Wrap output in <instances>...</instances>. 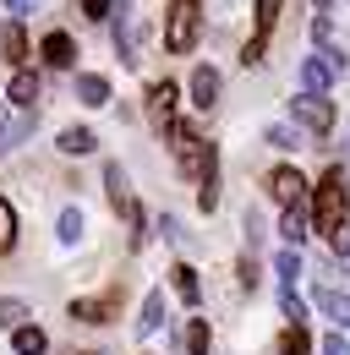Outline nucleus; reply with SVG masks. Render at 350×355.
I'll use <instances>...</instances> for the list:
<instances>
[{
  "label": "nucleus",
  "instance_id": "1a4fd4ad",
  "mask_svg": "<svg viewBox=\"0 0 350 355\" xmlns=\"http://www.w3.org/2000/svg\"><path fill=\"white\" fill-rule=\"evenodd\" d=\"M148 115H153V126H170V115H175V83H153V88H148Z\"/></svg>",
  "mask_w": 350,
  "mask_h": 355
},
{
  "label": "nucleus",
  "instance_id": "2f4dec72",
  "mask_svg": "<svg viewBox=\"0 0 350 355\" xmlns=\"http://www.w3.org/2000/svg\"><path fill=\"white\" fill-rule=\"evenodd\" d=\"M323 355H350V345L340 339V334H328V339H323Z\"/></svg>",
  "mask_w": 350,
  "mask_h": 355
},
{
  "label": "nucleus",
  "instance_id": "7c9ffc66",
  "mask_svg": "<svg viewBox=\"0 0 350 355\" xmlns=\"http://www.w3.org/2000/svg\"><path fill=\"white\" fill-rule=\"evenodd\" d=\"M328 241H334V252H340V257H350V224H345V230H334Z\"/></svg>",
  "mask_w": 350,
  "mask_h": 355
},
{
  "label": "nucleus",
  "instance_id": "4be33fe9",
  "mask_svg": "<svg viewBox=\"0 0 350 355\" xmlns=\"http://www.w3.org/2000/svg\"><path fill=\"white\" fill-rule=\"evenodd\" d=\"M11 241H17V214H11V202L0 197V252H11Z\"/></svg>",
  "mask_w": 350,
  "mask_h": 355
},
{
  "label": "nucleus",
  "instance_id": "f257e3e1",
  "mask_svg": "<svg viewBox=\"0 0 350 355\" xmlns=\"http://www.w3.org/2000/svg\"><path fill=\"white\" fill-rule=\"evenodd\" d=\"M170 148H175V159H181V170L203 180V191H197V202H203V208H214V202H219L214 142H203V137H197V132H186V126H170Z\"/></svg>",
  "mask_w": 350,
  "mask_h": 355
},
{
  "label": "nucleus",
  "instance_id": "f03ea898",
  "mask_svg": "<svg viewBox=\"0 0 350 355\" xmlns=\"http://www.w3.org/2000/svg\"><path fill=\"white\" fill-rule=\"evenodd\" d=\"M345 202H350V186H345V170H328V175L317 180V230L323 235H334V230H345Z\"/></svg>",
  "mask_w": 350,
  "mask_h": 355
},
{
  "label": "nucleus",
  "instance_id": "5701e85b",
  "mask_svg": "<svg viewBox=\"0 0 350 355\" xmlns=\"http://www.w3.org/2000/svg\"><path fill=\"white\" fill-rule=\"evenodd\" d=\"M22 317H28V306H22V301H0V328H11V334H17V328H28Z\"/></svg>",
  "mask_w": 350,
  "mask_h": 355
},
{
  "label": "nucleus",
  "instance_id": "9b49d317",
  "mask_svg": "<svg viewBox=\"0 0 350 355\" xmlns=\"http://www.w3.org/2000/svg\"><path fill=\"white\" fill-rule=\"evenodd\" d=\"M44 60L66 71V66L77 60V44H72V33H49V39H44Z\"/></svg>",
  "mask_w": 350,
  "mask_h": 355
},
{
  "label": "nucleus",
  "instance_id": "72a5a7b5",
  "mask_svg": "<svg viewBox=\"0 0 350 355\" xmlns=\"http://www.w3.org/2000/svg\"><path fill=\"white\" fill-rule=\"evenodd\" d=\"M241 284H247V290L258 284V263H252V257H241Z\"/></svg>",
  "mask_w": 350,
  "mask_h": 355
},
{
  "label": "nucleus",
  "instance_id": "ddd939ff",
  "mask_svg": "<svg viewBox=\"0 0 350 355\" xmlns=\"http://www.w3.org/2000/svg\"><path fill=\"white\" fill-rule=\"evenodd\" d=\"M110 311H115V295H104V301H72L77 322H110Z\"/></svg>",
  "mask_w": 350,
  "mask_h": 355
},
{
  "label": "nucleus",
  "instance_id": "c756f323",
  "mask_svg": "<svg viewBox=\"0 0 350 355\" xmlns=\"http://www.w3.org/2000/svg\"><path fill=\"white\" fill-rule=\"evenodd\" d=\"M268 142H274V148H296V132H290V126H274Z\"/></svg>",
  "mask_w": 350,
  "mask_h": 355
},
{
  "label": "nucleus",
  "instance_id": "2eb2a0df",
  "mask_svg": "<svg viewBox=\"0 0 350 355\" xmlns=\"http://www.w3.org/2000/svg\"><path fill=\"white\" fill-rule=\"evenodd\" d=\"M170 279H175V295H181L186 306H192V301L203 295V284H197V273H192L186 263H175V268H170Z\"/></svg>",
  "mask_w": 350,
  "mask_h": 355
},
{
  "label": "nucleus",
  "instance_id": "473e14b6",
  "mask_svg": "<svg viewBox=\"0 0 350 355\" xmlns=\"http://www.w3.org/2000/svg\"><path fill=\"white\" fill-rule=\"evenodd\" d=\"M83 11L93 17V22H99V17H110V0H83Z\"/></svg>",
  "mask_w": 350,
  "mask_h": 355
},
{
  "label": "nucleus",
  "instance_id": "9d476101",
  "mask_svg": "<svg viewBox=\"0 0 350 355\" xmlns=\"http://www.w3.org/2000/svg\"><path fill=\"white\" fill-rule=\"evenodd\" d=\"M301 186H306V180L296 175V170H274V180H268L274 202H285V208H296V202H301Z\"/></svg>",
  "mask_w": 350,
  "mask_h": 355
},
{
  "label": "nucleus",
  "instance_id": "412c9836",
  "mask_svg": "<svg viewBox=\"0 0 350 355\" xmlns=\"http://www.w3.org/2000/svg\"><path fill=\"white\" fill-rule=\"evenodd\" d=\"M60 153H93V132H83V126L60 132Z\"/></svg>",
  "mask_w": 350,
  "mask_h": 355
},
{
  "label": "nucleus",
  "instance_id": "a878e982",
  "mask_svg": "<svg viewBox=\"0 0 350 355\" xmlns=\"http://www.w3.org/2000/svg\"><path fill=\"white\" fill-rule=\"evenodd\" d=\"M0 49H6V60H22V55H28V39H22V28H6Z\"/></svg>",
  "mask_w": 350,
  "mask_h": 355
},
{
  "label": "nucleus",
  "instance_id": "39448f33",
  "mask_svg": "<svg viewBox=\"0 0 350 355\" xmlns=\"http://www.w3.org/2000/svg\"><path fill=\"white\" fill-rule=\"evenodd\" d=\"M279 6L285 0H258V33H252V44L241 60H262V44H268V33H274V22H279Z\"/></svg>",
  "mask_w": 350,
  "mask_h": 355
},
{
  "label": "nucleus",
  "instance_id": "20e7f679",
  "mask_svg": "<svg viewBox=\"0 0 350 355\" xmlns=\"http://www.w3.org/2000/svg\"><path fill=\"white\" fill-rule=\"evenodd\" d=\"M296 121H301L306 132H328V126H334V104H328V98H323V93H301V98H296Z\"/></svg>",
  "mask_w": 350,
  "mask_h": 355
},
{
  "label": "nucleus",
  "instance_id": "f8f14e48",
  "mask_svg": "<svg viewBox=\"0 0 350 355\" xmlns=\"http://www.w3.org/2000/svg\"><path fill=\"white\" fill-rule=\"evenodd\" d=\"M279 235L290 241V246H301L306 235H312V219H306V208L296 202V208H285V224H279Z\"/></svg>",
  "mask_w": 350,
  "mask_h": 355
},
{
  "label": "nucleus",
  "instance_id": "6e6552de",
  "mask_svg": "<svg viewBox=\"0 0 350 355\" xmlns=\"http://www.w3.org/2000/svg\"><path fill=\"white\" fill-rule=\"evenodd\" d=\"M192 104H197V110H214L219 104V71L214 66H197V71H192Z\"/></svg>",
  "mask_w": 350,
  "mask_h": 355
},
{
  "label": "nucleus",
  "instance_id": "7ed1b4c3",
  "mask_svg": "<svg viewBox=\"0 0 350 355\" xmlns=\"http://www.w3.org/2000/svg\"><path fill=\"white\" fill-rule=\"evenodd\" d=\"M197 33H203V6H197V0H175L170 22H165V44H170V55H186V49L197 44Z\"/></svg>",
  "mask_w": 350,
  "mask_h": 355
},
{
  "label": "nucleus",
  "instance_id": "393cba45",
  "mask_svg": "<svg viewBox=\"0 0 350 355\" xmlns=\"http://www.w3.org/2000/svg\"><path fill=\"white\" fill-rule=\"evenodd\" d=\"M186 355H208V322H192L186 328Z\"/></svg>",
  "mask_w": 350,
  "mask_h": 355
},
{
  "label": "nucleus",
  "instance_id": "4468645a",
  "mask_svg": "<svg viewBox=\"0 0 350 355\" xmlns=\"http://www.w3.org/2000/svg\"><path fill=\"white\" fill-rule=\"evenodd\" d=\"M317 311H328L340 328H350V295H340V290H317Z\"/></svg>",
  "mask_w": 350,
  "mask_h": 355
},
{
  "label": "nucleus",
  "instance_id": "cd10ccee",
  "mask_svg": "<svg viewBox=\"0 0 350 355\" xmlns=\"http://www.w3.org/2000/svg\"><path fill=\"white\" fill-rule=\"evenodd\" d=\"M279 350H285V355H306V334H301V328H290V334L279 339Z\"/></svg>",
  "mask_w": 350,
  "mask_h": 355
},
{
  "label": "nucleus",
  "instance_id": "c9c22d12",
  "mask_svg": "<svg viewBox=\"0 0 350 355\" xmlns=\"http://www.w3.org/2000/svg\"><path fill=\"white\" fill-rule=\"evenodd\" d=\"M0 39H6V33H0Z\"/></svg>",
  "mask_w": 350,
  "mask_h": 355
},
{
  "label": "nucleus",
  "instance_id": "f704fd0d",
  "mask_svg": "<svg viewBox=\"0 0 350 355\" xmlns=\"http://www.w3.org/2000/svg\"><path fill=\"white\" fill-rule=\"evenodd\" d=\"M0 6H6V11H11V17H22V11H28V6H33V0H0Z\"/></svg>",
  "mask_w": 350,
  "mask_h": 355
},
{
  "label": "nucleus",
  "instance_id": "aec40b11",
  "mask_svg": "<svg viewBox=\"0 0 350 355\" xmlns=\"http://www.w3.org/2000/svg\"><path fill=\"white\" fill-rule=\"evenodd\" d=\"M274 273H279V290H290V284L301 279V257H296V252H279V263H274Z\"/></svg>",
  "mask_w": 350,
  "mask_h": 355
},
{
  "label": "nucleus",
  "instance_id": "b1692460",
  "mask_svg": "<svg viewBox=\"0 0 350 355\" xmlns=\"http://www.w3.org/2000/svg\"><path fill=\"white\" fill-rule=\"evenodd\" d=\"M115 44H121V60H137V22H121V28H115Z\"/></svg>",
  "mask_w": 350,
  "mask_h": 355
},
{
  "label": "nucleus",
  "instance_id": "6ab92c4d",
  "mask_svg": "<svg viewBox=\"0 0 350 355\" xmlns=\"http://www.w3.org/2000/svg\"><path fill=\"white\" fill-rule=\"evenodd\" d=\"M11 350L17 355H44V334L39 328H17V334H11Z\"/></svg>",
  "mask_w": 350,
  "mask_h": 355
},
{
  "label": "nucleus",
  "instance_id": "dca6fc26",
  "mask_svg": "<svg viewBox=\"0 0 350 355\" xmlns=\"http://www.w3.org/2000/svg\"><path fill=\"white\" fill-rule=\"evenodd\" d=\"M77 98L99 110V104H110V83H104V77H77Z\"/></svg>",
  "mask_w": 350,
  "mask_h": 355
},
{
  "label": "nucleus",
  "instance_id": "c85d7f7f",
  "mask_svg": "<svg viewBox=\"0 0 350 355\" xmlns=\"http://www.w3.org/2000/svg\"><path fill=\"white\" fill-rule=\"evenodd\" d=\"M279 306H285V317H290V322H301V317H306V306L296 301V290H285V295H279Z\"/></svg>",
  "mask_w": 350,
  "mask_h": 355
},
{
  "label": "nucleus",
  "instance_id": "bb28decb",
  "mask_svg": "<svg viewBox=\"0 0 350 355\" xmlns=\"http://www.w3.org/2000/svg\"><path fill=\"white\" fill-rule=\"evenodd\" d=\"M77 235H83V214H77V208H66V214H60V241L72 246Z\"/></svg>",
  "mask_w": 350,
  "mask_h": 355
},
{
  "label": "nucleus",
  "instance_id": "423d86ee",
  "mask_svg": "<svg viewBox=\"0 0 350 355\" xmlns=\"http://www.w3.org/2000/svg\"><path fill=\"white\" fill-rule=\"evenodd\" d=\"M334 71H340V49H328V60H306L301 66V83H306V93H328V83H334Z\"/></svg>",
  "mask_w": 350,
  "mask_h": 355
},
{
  "label": "nucleus",
  "instance_id": "a211bd4d",
  "mask_svg": "<svg viewBox=\"0 0 350 355\" xmlns=\"http://www.w3.org/2000/svg\"><path fill=\"white\" fill-rule=\"evenodd\" d=\"M159 322H165V295H159V290H153V295H148V301H142V317H137V328H142V334H153V328H159Z\"/></svg>",
  "mask_w": 350,
  "mask_h": 355
},
{
  "label": "nucleus",
  "instance_id": "0eeeda50",
  "mask_svg": "<svg viewBox=\"0 0 350 355\" xmlns=\"http://www.w3.org/2000/svg\"><path fill=\"white\" fill-rule=\"evenodd\" d=\"M104 186H110L115 214H126V219L137 224V202H131V191H126V170H121V164H110V170H104Z\"/></svg>",
  "mask_w": 350,
  "mask_h": 355
},
{
  "label": "nucleus",
  "instance_id": "f3484780",
  "mask_svg": "<svg viewBox=\"0 0 350 355\" xmlns=\"http://www.w3.org/2000/svg\"><path fill=\"white\" fill-rule=\"evenodd\" d=\"M33 98H39V77H33V71H17V77H11V104L28 110Z\"/></svg>",
  "mask_w": 350,
  "mask_h": 355
}]
</instances>
